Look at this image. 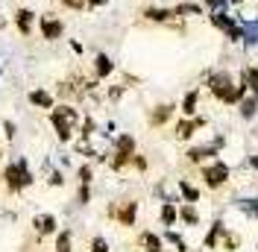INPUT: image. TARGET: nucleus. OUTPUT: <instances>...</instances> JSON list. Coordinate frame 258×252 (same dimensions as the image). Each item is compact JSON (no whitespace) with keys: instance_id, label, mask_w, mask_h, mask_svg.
<instances>
[{"instance_id":"obj_1","label":"nucleus","mask_w":258,"mask_h":252,"mask_svg":"<svg viewBox=\"0 0 258 252\" xmlns=\"http://www.w3.org/2000/svg\"><path fill=\"white\" fill-rule=\"evenodd\" d=\"M209 24H211V27H214L217 32H223L229 41H235V44H241V41H243L241 18L232 15L229 9H226V12H209Z\"/></svg>"},{"instance_id":"obj_2","label":"nucleus","mask_w":258,"mask_h":252,"mask_svg":"<svg viewBox=\"0 0 258 252\" xmlns=\"http://www.w3.org/2000/svg\"><path fill=\"white\" fill-rule=\"evenodd\" d=\"M50 120H53V126H56V135H59V141H71L80 117H77V109H71V106H53Z\"/></svg>"},{"instance_id":"obj_3","label":"nucleus","mask_w":258,"mask_h":252,"mask_svg":"<svg viewBox=\"0 0 258 252\" xmlns=\"http://www.w3.org/2000/svg\"><path fill=\"white\" fill-rule=\"evenodd\" d=\"M135 156V138L132 135H120L114 141V158H112V170H123Z\"/></svg>"},{"instance_id":"obj_4","label":"nucleus","mask_w":258,"mask_h":252,"mask_svg":"<svg viewBox=\"0 0 258 252\" xmlns=\"http://www.w3.org/2000/svg\"><path fill=\"white\" fill-rule=\"evenodd\" d=\"M203 179H206V185H209V188H223L226 179H229V164L220 161V158H214L211 164L203 167Z\"/></svg>"},{"instance_id":"obj_5","label":"nucleus","mask_w":258,"mask_h":252,"mask_svg":"<svg viewBox=\"0 0 258 252\" xmlns=\"http://www.w3.org/2000/svg\"><path fill=\"white\" fill-rule=\"evenodd\" d=\"M173 15H176L179 21L200 18V15H206V3H203V0H182V3H176V6H173Z\"/></svg>"},{"instance_id":"obj_6","label":"nucleus","mask_w":258,"mask_h":252,"mask_svg":"<svg viewBox=\"0 0 258 252\" xmlns=\"http://www.w3.org/2000/svg\"><path fill=\"white\" fill-rule=\"evenodd\" d=\"M173 111H176V106H173V103H159V106H153V109H150V114H147V123L153 126V129H159V126H164L170 117H173Z\"/></svg>"},{"instance_id":"obj_7","label":"nucleus","mask_w":258,"mask_h":252,"mask_svg":"<svg viewBox=\"0 0 258 252\" xmlns=\"http://www.w3.org/2000/svg\"><path fill=\"white\" fill-rule=\"evenodd\" d=\"M38 27H41V38H47V41H56V38L64 35V24L59 21V18H53V15H41Z\"/></svg>"},{"instance_id":"obj_8","label":"nucleus","mask_w":258,"mask_h":252,"mask_svg":"<svg viewBox=\"0 0 258 252\" xmlns=\"http://www.w3.org/2000/svg\"><path fill=\"white\" fill-rule=\"evenodd\" d=\"M141 15H144V21H150V24H170V21H176V15H173L170 6H147Z\"/></svg>"},{"instance_id":"obj_9","label":"nucleus","mask_w":258,"mask_h":252,"mask_svg":"<svg viewBox=\"0 0 258 252\" xmlns=\"http://www.w3.org/2000/svg\"><path fill=\"white\" fill-rule=\"evenodd\" d=\"M24 173H27L24 161H21V164H9V167H6V173H3V179H6V188L12 191V194L24 188Z\"/></svg>"},{"instance_id":"obj_10","label":"nucleus","mask_w":258,"mask_h":252,"mask_svg":"<svg viewBox=\"0 0 258 252\" xmlns=\"http://www.w3.org/2000/svg\"><path fill=\"white\" fill-rule=\"evenodd\" d=\"M200 126H206V117H185V120H179L176 123V138L179 141H191L194 132H197Z\"/></svg>"},{"instance_id":"obj_11","label":"nucleus","mask_w":258,"mask_h":252,"mask_svg":"<svg viewBox=\"0 0 258 252\" xmlns=\"http://www.w3.org/2000/svg\"><path fill=\"white\" fill-rule=\"evenodd\" d=\"M109 214H112V217H117V223H120V226H132V223H135V214H138V203L126 200L120 208H109Z\"/></svg>"},{"instance_id":"obj_12","label":"nucleus","mask_w":258,"mask_h":252,"mask_svg":"<svg viewBox=\"0 0 258 252\" xmlns=\"http://www.w3.org/2000/svg\"><path fill=\"white\" fill-rule=\"evenodd\" d=\"M241 27H243V41L246 47L258 44V18H241Z\"/></svg>"},{"instance_id":"obj_13","label":"nucleus","mask_w":258,"mask_h":252,"mask_svg":"<svg viewBox=\"0 0 258 252\" xmlns=\"http://www.w3.org/2000/svg\"><path fill=\"white\" fill-rule=\"evenodd\" d=\"M185 156H188V161L200 164V161H206V158H214V156H217V147H214V144H206V147H191Z\"/></svg>"},{"instance_id":"obj_14","label":"nucleus","mask_w":258,"mask_h":252,"mask_svg":"<svg viewBox=\"0 0 258 252\" xmlns=\"http://www.w3.org/2000/svg\"><path fill=\"white\" fill-rule=\"evenodd\" d=\"M112 71H114V62L106 56V53H97L94 56V77L97 79H106V77H112Z\"/></svg>"},{"instance_id":"obj_15","label":"nucleus","mask_w":258,"mask_h":252,"mask_svg":"<svg viewBox=\"0 0 258 252\" xmlns=\"http://www.w3.org/2000/svg\"><path fill=\"white\" fill-rule=\"evenodd\" d=\"M241 79L249 85V94L258 97V65H243L241 68Z\"/></svg>"},{"instance_id":"obj_16","label":"nucleus","mask_w":258,"mask_h":252,"mask_svg":"<svg viewBox=\"0 0 258 252\" xmlns=\"http://www.w3.org/2000/svg\"><path fill=\"white\" fill-rule=\"evenodd\" d=\"M238 106H241V117H243V120H252V117L258 114V97L255 94H246Z\"/></svg>"},{"instance_id":"obj_17","label":"nucleus","mask_w":258,"mask_h":252,"mask_svg":"<svg viewBox=\"0 0 258 252\" xmlns=\"http://www.w3.org/2000/svg\"><path fill=\"white\" fill-rule=\"evenodd\" d=\"M32 226H35L38 235H50V232H56V217H53V214H38V217L32 220Z\"/></svg>"},{"instance_id":"obj_18","label":"nucleus","mask_w":258,"mask_h":252,"mask_svg":"<svg viewBox=\"0 0 258 252\" xmlns=\"http://www.w3.org/2000/svg\"><path fill=\"white\" fill-rule=\"evenodd\" d=\"M32 21H35V15H32L30 9H18L15 12V24H18V30L24 32V35L32 32Z\"/></svg>"},{"instance_id":"obj_19","label":"nucleus","mask_w":258,"mask_h":252,"mask_svg":"<svg viewBox=\"0 0 258 252\" xmlns=\"http://www.w3.org/2000/svg\"><path fill=\"white\" fill-rule=\"evenodd\" d=\"M197 103H200V91H197V88H194V91H188V94H185V100H182V114H185V117H194V114H197Z\"/></svg>"},{"instance_id":"obj_20","label":"nucleus","mask_w":258,"mask_h":252,"mask_svg":"<svg viewBox=\"0 0 258 252\" xmlns=\"http://www.w3.org/2000/svg\"><path fill=\"white\" fill-rule=\"evenodd\" d=\"M30 103L32 106H38V109H53V97H50L47 91H41V88L30 91Z\"/></svg>"},{"instance_id":"obj_21","label":"nucleus","mask_w":258,"mask_h":252,"mask_svg":"<svg viewBox=\"0 0 258 252\" xmlns=\"http://www.w3.org/2000/svg\"><path fill=\"white\" fill-rule=\"evenodd\" d=\"M138 243H141L147 252H161V237L153 235V232H144V235L138 237Z\"/></svg>"},{"instance_id":"obj_22","label":"nucleus","mask_w":258,"mask_h":252,"mask_svg":"<svg viewBox=\"0 0 258 252\" xmlns=\"http://www.w3.org/2000/svg\"><path fill=\"white\" fill-rule=\"evenodd\" d=\"M179 191H182V197H185V200H188V203H197V200H200V191L194 188V185H188V182H185V179H182V182H179Z\"/></svg>"},{"instance_id":"obj_23","label":"nucleus","mask_w":258,"mask_h":252,"mask_svg":"<svg viewBox=\"0 0 258 252\" xmlns=\"http://www.w3.org/2000/svg\"><path fill=\"white\" fill-rule=\"evenodd\" d=\"M56 252H71V232H59V237H56Z\"/></svg>"},{"instance_id":"obj_24","label":"nucleus","mask_w":258,"mask_h":252,"mask_svg":"<svg viewBox=\"0 0 258 252\" xmlns=\"http://www.w3.org/2000/svg\"><path fill=\"white\" fill-rule=\"evenodd\" d=\"M179 214H182V220H185V223H191V226H197V220H200V214L194 211V203H191V205H185V208H182Z\"/></svg>"},{"instance_id":"obj_25","label":"nucleus","mask_w":258,"mask_h":252,"mask_svg":"<svg viewBox=\"0 0 258 252\" xmlns=\"http://www.w3.org/2000/svg\"><path fill=\"white\" fill-rule=\"evenodd\" d=\"M161 220H164V226H170V223L176 220V208H173L170 203H167L164 208H161Z\"/></svg>"},{"instance_id":"obj_26","label":"nucleus","mask_w":258,"mask_h":252,"mask_svg":"<svg viewBox=\"0 0 258 252\" xmlns=\"http://www.w3.org/2000/svg\"><path fill=\"white\" fill-rule=\"evenodd\" d=\"M80 182H82V185H88V182H91V167H88V164H82V167H80Z\"/></svg>"},{"instance_id":"obj_27","label":"nucleus","mask_w":258,"mask_h":252,"mask_svg":"<svg viewBox=\"0 0 258 252\" xmlns=\"http://www.w3.org/2000/svg\"><path fill=\"white\" fill-rule=\"evenodd\" d=\"M59 3L68 9H85V0H59Z\"/></svg>"},{"instance_id":"obj_28","label":"nucleus","mask_w":258,"mask_h":252,"mask_svg":"<svg viewBox=\"0 0 258 252\" xmlns=\"http://www.w3.org/2000/svg\"><path fill=\"white\" fill-rule=\"evenodd\" d=\"M91 249H94V252H109V249H106V240H103V237H94Z\"/></svg>"},{"instance_id":"obj_29","label":"nucleus","mask_w":258,"mask_h":252,"mask_svg":"<svg viewBox=\"0 0 258 252\" xmlns=\"http://www.w3.org/2000/svg\"><path fill=\"white\" fill-rule=\"evenodd\" d=\"M132 164H135L138 170H147V158H141V156H138V153L132 156Z\"/></svg>"},{"instance_id":"obj_30","label":"nucleus","mask_w":258,"mask_h":252,"mask_svg":"<svg viewBox=\"0 0 258 252\" xmlns=\"http://www.w3.org/2000/svg\"><path fill=\"white\" fill-rule=\"evenodd\" d=\"M91 200V191H88V185H82L80 188V203H88Z\"/></svg>"},{"instance_id":"obj_31","label":"nucleus","mask_w":258,"mask_h":252,"mask_svg":"<svg viewBox=\"0 0 258 252\" xmlns=\"http://www.w3.org/2000/svg\"><path fill=\"white\" fill-rule=\"evenodd\" d=\"M109 0H85V9H97V6H106Z\"/></svg>"},{"instance_id":"obj_32","label":"nucleus","mask_w":258,"mask_h":252,"mask_svg":"<svg viewBox=\"0 0 258 252\" xmlns=\"http://www.w3.org/2000/svg\"><path fill=\"white\" fill-rule=\"evenodd\" d=\"M3 129H6V135H9V138H15V123H12V120H6Z\"/></svg>"},{"instance_id":"obj_33","label":"nucleus","mask_w":258,"mask_h":252,"mask_svg":"<svg viewBox=\"0 0 258 252\" xmlns=\"http://www.w3.org/2000/svg\"><path fill=\"white\" fill-rule=\"evenodd\" d=\"M249 164H252V167H258V156H252V158H249Z\"/></svg>"}]
</instances>
